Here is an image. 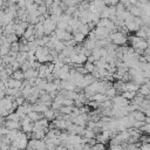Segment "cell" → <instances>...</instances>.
Returning <instances> with one entry per match:
<instances>
[{
    "instance_id": "d4e9b609",
    "label": "cell",
    "mask_w": 150,
    "mask_h": 150,
    "mask_svg": "<svg viewBox=\"0 0 150 150\" xmlns=\"http://www.w3.org/2000/svg\"><path fill=\"white\" fill-rule=\"evenodd\" d=\"M9 52H11V48H9V47H6V46H4V45L0 46V55H1V57L8 55Z\"/></svg>"
},
{
    "instance_id": "7402d4cb",
    "label": "cell",
    "mask_w": 150,
    "mask_h": 150,
    "mask_svg": "<svg viewBox=\"0 0 150 150\" xmlns=\"http://www.w3.org/2000/svg\"><path fill=\"white\" fill-rule=\"evenodd\" d=\"M18 135H19V130H9V132H8L6 136H7V138H8V139L11 141V143H12L13 141L16 139Z\"/></svg>"
},
{
    "instance_id": "d6986e66",
    "label": "cell",
    "mask_w": 150,
    "mask_h": 150,
    "mask_svg": "<svg viewBox=\"0 0 150 150\" xmlns=\"http://www.w3.org/2000/svg\"><path fill=\"white\" fill-rule=\"evenodd\" d=\"M80 33H82V34H84L86 36L91 32V29H90V27H89V25L88 23H86V25H81L80 27H79V29H77Z\"/></svg>"
},
{
    "instance_id": "1f68e13d",
    "label": "cell",
    "mask_w": 150,
    "mask_h": 150,
    "mask_svg": "<svg viewBox=\"0 0 150 150\" xmlns=\"http://www.w3.org/2000/svg\"><path fill=\"white\" fill-rule=\"evenodd\" d=\"M139 149H141V150H150V143H144V144H142Z\"/></svg>"
},
{
    "instance_id": "277c9868",
    "label": "cell",
    "mask_w": 150,
    "mask_h": 150,
    "mask_svg": "<svg viewBox=\"0 0 150 150\" xmlns=\"http://www.w3.org/2000/svg\"><path fill=\"white\" fill-rule=\"evenodd\" d=\"M112 104L114 105H117V107H121V108H124V107H128L130 103L127 98H124L122 95H118V96H115L112 98Z\"/></svg>"
},
{
    "instance_id": "f546056e",
    "label": "cell",
    "mask_w": 150,
    "mask_h": 150,
    "mask_svg": "<svg viewBox=\"0 0 150 150\" xmlns=\"http://www.w3.org/2000/svg\"><path fill=\"white\" fill-rule=\"evenodd\" d=\"M120 2V0H104L105 6H116Z\"/></svg>"
},
{
    "instance_id": "ffe728a7",
    "label": "cell",
    "mask_w": 150,
    "mask_h": 150,
    "mask_svg": "<svg viewBox=\"0 0 150 150\" xmlns=\"http://www.w3.org/2000/svg\"><path fill=\"white\" fill-rule=\"evenodd\" d=\"M138 90H139V95H142V96L150 95V88L148 87V84H142Z\"/></svg>"
},
{
    "instance_id": "836d02e7",
    "label": "cell",
    "mask_w": 150,
    "mask_h": 150,
    "mask_svg": "<svg viewBox=\"0 0 150 150\" xmlns=\"http://www.w3.org/2000/svg\"><path fill=\"white\" fill-rule=\"evenodd\" d=\"M146 84H148V87L150 88V80H149V81H146Z\"/></svg>"
},
{
    "instance_id": "484cf974",
    "label": "cell",
    "mask_w": 150,
    "mask_h": 150,
    "mask_svg": "<svg viewBox=\"0 0 150 150\" xmlns=\"http://www.w3.org/2000/svg\"><path fill=\"white\" fill-rule=\"evenodd\" d=\"M6 120H8V121H20V116L14 111V112H9L8 116L6 117Z\"/></svg>"
},
{
    "instance_id": "8fae6325",
    "label": "cell",
    "mask_w": 150,
    "mask_h": 150,
    "mask_svg": "<svg viewBox=\"0 0 150 150\" xmlns=\"http://www.w3.org/2000/svg\"><path fill=\"white\" fill-rule=\"evenodd\" d=\"M139 89V84H137V83H135V82H127L125 83V91L128 90V91H137Z\"/></svg>"
},
{
    "instance_id": "2e32d148",
    "label": "cell",
    "mask_w": 150,
    "mask_h": 150,
    "mask_svg": "<svg viewBox=\"0 0 150 150\" xmlns=\"http://www.w3.org/2000/svg\"><path fill=\"white\" fill-rule=\"evenodd\" d=\"M116 93H117V90H116L114 87H110L109 89H107V90H105L104 95L107 96V98H109V100L111 98V100H112V98L116 96Z\"/></svg>"
},
{
    "instance_id": "44dd1931",
    "label": "cell",
    "mask_w": 150,
    "mask_h": 150,
    "mask_svg": "<svg viewBox=\"0 0 150 150\" xmlns=\"http://www.w3.org/2000/svg\"><path fill=\"white\" fill-rule=\"evenodd\" d=\"M83 137H84V138H87V139H94V138L96 137V135H95V131H94V130L86 128V131H84Z\"/></svg>"
},
{
    "instance_id": "4dcf8cb0",
    "label": "cell",
    "mask_w": 150,
    "mask_h": 150,
    "mask_svg": "<svg viewBox=\"0 0 150 150\" xmlns=\"http://www.w3.org/2000/svg\"><path fill=\"white\" fill-rule=\"evenodd\" d=\"M8 132H9V129H7L5 125L0 128V136H6Z\"/></svg>"
},
{
    "instance_id": "ba28073f",
    "label": "cell",
    "mask_w": 150,
    "mask_h": 150,
    "mask_svg": "<svg viewBox=\"0 0 150 150\" xmlns=\"http://www.w3.org/2000/svg\"><path fill=\"white\" fill-rule=\"evenodd\" d=\"M131 115L134 116V118H135L136 121L145 122V118H146V116H145V114H144L143 111H141V110H136V111H132V112H131Z\"/></svg>"
},
{
    "instance_id": "8992f818",
    "label": "cell",
    "mask_w": 150,
    "mask_h": 150,
    "mask_svg": "<svg viewBox=\"0 0 150 150\" xmlns=\"http://www.w3.org/2000/svg\"><path fill=\"white\" fill-rule=\"evenodd\" d=\"M22 87H23L22 81L14 80V79H12V77H11V79L7 81V83H6V88H14V89H19V90H21Z\"/></svg>"
},
{
    "instance_id": "3957f363",
    "label": "cell",
    "mask_w": 150,
    "mask_h": 150,
    "mask_svg": "<svg viewBox=\"0 0 150 150\" xmlns=\"http://www.w3.org/2000/svg\"><path fill=\"white\" fill-rule=\"evenodd\" d=\"M55 35H56V38L60 40V41H68V40H70V39H73V34H70V33H68L66 29H55Z\"/></svg>"
},
{
    "instance_id": "d6a6232c",
    "label": "cell",
    "mask_w": 150,
    "mask_h": 150,
    "mask_svg": "<svg viewBox=\"0 0 150 150\" xmlns=\"http://www.w3.org/2000/svg\"><path fill=\"white\" fill-rule=\"evenodd\" d=\"M6 89V84L0 80V90H5Z\"/></svg>"
},
{
    "instance_id": "83f0119b",
    "label": "cell",
    "mask_w": 150,
    "mask_h": 150,
    "mask_svg": "<svg viewBox=\"0 0 150 150\" xmlns=\"http://www.w3.org/2000/svg\"><path fill=\"white\" fill-rule=\"evenodd\" d=\"M62 105H68V107H71V105H74V100L68 98V97H64Z\"/></svg>"
},
{
    "instance_id": "ac0fdd59",
    "label": "cell",
    "mask_w": 150,
    "mask_h": 150,
    "mask_svg": "<svg viewBox=\"0 0 150 150\" xmlns=\"http://www.w3.org/2000/svg\"><path fill=\"white\" fill-rule=\"evenodd\" d=\"M73 110H74V105H71V107H68V105H62L61 108H60V112L61 114H63V115H70L71 112H73Z\"/></svg>"
},
{
    "instance_id": "7c38bea8",
    "label": "cell",
    "mask_w": 150,
    "mask_h": 150,
    "mask_svg": "<svg viewBox=\"0 0 150 150\" xmlns=\"http://www.w3.org/2000/svg\"><path fill=\"white\" fill-rule=\"evenodd\" d=\"M28 117L32 120V122H36V121L43 118V114H41V112H36V111H30V112L28 114Z\"/></svg>"
},
{
    "instance_id": "9a60e30c",
    "label": "cell",
    "mask_w": 150,
    "mask_h": 150,
    "mask_svg": "<svg viewBox=\"0 0 150 150\" xmlns=\"http://www.w3.org/2000/svg\"><path fill=\"white\" fill-rule=\"evenodd\" d=\"M84 38H86V35L82 34V33H80V32H76V33L73 34V39L75 40L76 43H82L84 41Z\"/></svg>"
},
{
    "instance_id": "9c48e42d",
    "label": "cell",
    "mask_w": 150,
    "mask_h": 150,
    "mask_svg": "<svg viewBox=\"0 0 150 150\" xmlns=\"http://www.w3.org/2000/svg\"><path fill=\"white\" fill-rule=\"evenodd\" d=\"M56 115H57V111H55V110H54V109H52V108H49L48 110H46V111L43 112V117H45V118H47L48 121L54 120V118L56 117Z\"/></svg>"
},
{
    "instance_id": "603a6c76",
    "label": "cell",
    "mask_w": 150,
    "mask_h": 150,
    "mask_svg": "<svg viewBox=\"0 0 150 150\" xmlns=\"http://www.w3.org/2000/svg\"><path fill=\"white\" fill-rule=\"evenodd\" d=\"M84 68H86V70L88 71V73H93L95 69H96V67H95V63L94 62H89V61H87L86 63H84V66H83Z\"/></svg>"
},
{
    "instance_id": "4fadbf2b",
    "label": "cell",
    "mask_w": 150,
    "mask_h": 150,
    "mask_svg": "<svg viewBox=\"0 0 150 150\" xmlns=\"http://www.w3.org/2000/svg\"><path fill=\"white\" fill-rule=\"evenodd\" d=\"M21 129H22L23 132H26V134H30V132L33 131V129H34V122L21 124Z\"/></svg>"
},
{
    "instance_id": "e575fe53",
    "label": "cell",
    "mask_w": 150,
    "mask_h": 150,
    "mask_svg": "<svg viewBox=\"0 0 150 150\" xmlns=\"http://www.w3.org/2000/svg\"><path fill=\"white\" fill-rule=\"evenodd\" d=\"M105 150H107V149H105Z\"/></svg>"
},
{
    "instance_id": "7a4b0ae2",
    "label": "cell",
    "mask_w": 150,
    "mask_h": 150,
    "mask_svg": "<svg viewBox=\"0 0 150 150\" xmlns=\"http://www.w3.org/2000/svg\"><path fill=\"white\" fill-rule=\"evenodd\" d=\"M109 38H110V40H111V43H114V45H116V46H120V45H123V43L127 42L125 34H123L122 32H118V30L110 33Z\"/></svg>"
},
{
    "instance_id": "f1b7e54d",
    "label": "cell",
    "mask_w": 150,
    "mask_h": 150,
    "mask_svg": "<svg viewBox=\"0 0 150 150\" xmlns=\"http://www.w3.org/2000/svg\"><path fill=\"white\" fill-rule=\"evenodd\" d=\"M110 150H125L122 144H110Z\"/></svg>"
},
{
    "instance_id": "cb8c5ba5",
    "label": "cell",
    "mask_w": 150,
    "mask_h": 150,
    "mask_svg": "<svg viewBox=\"0 0 150 150\" xmlns=\"http://www.w3.org/2000/svg\"><path fill=\"white\" fill-rule=\"evenodd\" d=\"M122 96H123L124 98H127L128 101H130V100L132 101V100H134V97L136 96V93H135V91H128V90H127V91L122 93Z\"/></svg>"
},
{
    "instance_id": "52a82bcc",
    "label": "cell",
    "mask_w": 150,
    "mask_h": 150,
    "mask_svg": "<svg viewBox=\"0 0 150 150\" xmlns=\"http://www.w3.org/2000/svg\"><path fill=\"white\" fill-rule=\"evenodd\" d=\"M4 125L9 129V130H19L21 128V122L20 121H5Z\"/></svg>"
},
{
    "instance_id": "6da1fadb",
    "label": "cell",
    "mask_w": 150,
    "mask_h": 150,
    "mask_svg": "<svg viewBox=\"0 0 150 150\" xmlns=\"http://www.w3.org/2000/svg\"><path fill=\"white\" fill-rule=\"evenodd\" d=\"M11 144L16 146V148H19L20 150L27 149V145H28V136H27V134L23 132V131H19V135H18L16 139L13 141Z\"/></svg>"
},
{
    "instance_id": "5bb4252c",
    "label": "cell",
    "mask_w": 150,
    "mask_h": 150,
    "mask_svg": "<svg viewBox=\"0 0 150 150\" xmlns=\"http://www.w3.org/2000/svg\"><path fill=\"white\" fill-rule=\"evenodd\" d=\"M12 79H14V80H19V81H23V80H25V74H23V71H22L21 69H18V70L13 71V74H12Z\"/></svg>"
},
{
    "instance_id": "e0dca14e",
    "label": "cell",
    "mask_w": 150,
    "mask_h": 150,
    "mask_svg": "<svg viewBox=\"0 0 150 150\" xmlns=\"http://www.w3.org/2000/svg\"><path fill=\"white\" fill-rule=\"evenodd\" d=\"M105 100H108L107 96H105L104 94H101V93H96V94L94 95V97H93V101H96V102H98V103H103Z\"/></svg>"
},
{
    "instance_id": "30bf717a",
    "label": "cell",
    "mask_w": 150,
    "mask_h": 150,
    "mask_svg": "<svg viewBox=\"0 0 150 150\" xmlns=\"http://www.w3.org/2000/svg\"><path fill=\"white\" fill-rule=\"evenodd\" d=\"M35 34V29H34V25H29L27 28H26V30H25V34H23V39H26V40H28L30 36H33Z\"/></svg>"
},
{
    "instance_id": "4316f807",
    "label": "cell",
    "mask_w": 150,
    "mask_h": 150,
    "mask_svg": "<svg viewBox=\"0 0 150 150\" xmlns=\"http://www.w3.org/2000/svg\"><path fill=\"white\" fill-rule=\"evenodd\" d=\"M11 52H13V53H19L20 52V43H19V41L11 43Z\"/></svg>"
},
{
    "instance_id": "5b68a950",
    "label": "cell",
    "mask_w": 150,
    "mask_h": 150,
    "mask_svg": "<svg viewBox=\"0 0 150 150\" xmlns=\"http://www.w3.org/2000/svg\"><path fill=\"white\" fill-rule=\"evenodd\" d=\"M49 127L48 120L47 118H41L36 122H34V129L33 130H47V128Z\"/></svg>"
}]
</instances>
